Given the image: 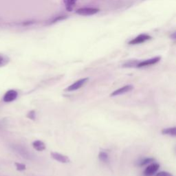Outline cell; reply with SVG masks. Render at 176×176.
<instances>
[{"mask_svg": "<svg viewBox=\"0 0 176 176\" xmlns=\"http://www.w3.org/2000/svg\"><path fill=\"white\" fill-rule=\"evenodd\" d=\"M100 11L99 8H92V7H85L81 8L76 11V13L81 16H91L96 14Z\"/></svg>", "mask_w": 176, "mask_h": 176, "instance_id": "cell-1", "label": "cell"}, {"mask_svg": "<svg viewBox=\"0 0 176 176\" xmlns=\"http://www.w3.org/2000/svg\"><path fill=\"white\" fill-rule=\"evenodd\" d=\"M151 39V37L147 34H140L136 37L133 39L129 42V45H138V44L143 43L145 42L149 41Z\"/></svg>", "mask_w": 176, "mask_h": 176, "instance_id": "cell-2", "label": "cell"}, {"mask_svg": "<svg viewBox=\"0 0 176 176\" xmlns=\"http://www.w3.org/2000/svg\"><path fill=\"white\" fill-rule=\"evenodd\" d=\"M89 78H83L81 79H79L77 81H76L75 83H74L73 84H72L70 85L65 89V91L67 92H72V91H75L77 90L81 87H82L88 81Z\"/></svg>", "mask_w": 176, "mask_h": 176, "instance_id": "cell-3", "label": "cell"}, {"mask_svg": "<svg viewBox=\"0 0 176 176\" xmlns=\"http://www.w3.org/2000/svg\"><path fill=\"white\" fill-rule=\"evenodd\" d=\"M13 150L16 151V152H17L19 155H21L24 158H26V159H31L32 158L31 153L24 147H21L20 145H13Z\"/></svg>", "mask_w": 176, "mask_h": 176, "instance_id": "cell-4", "label": "cell"}, {"mask_svg": "<svg viewBox=\"0 0 176 176\" xmlns=\"http://www.w3.org/2000/svg\"><path fill=\"white\" fill-rule=\"evenodd\" d=\"M160 59H161L160 57H154V58L147 59V60H145V61H139L138 64L137 65V67H146V66L154 65L155 63H157V62H159L160 61Z\"/></svg>", "mask_w": 176, "mask_h": 176, "instance_id": "cell-5", "label": "cell"}, {"mask_svg": "<svg viewBox=\"0 0 176 176\" xmlns=\"http://www.w3.org/2000/svg\"><path fill=\"white\" fill-rule=\"evenodd\" d=\"M51 157H52L54 160L59 162H61V163H69L70 162V159L69 158V157H67V155L57 153V152H52Z\"/></svg>", "mask_w": 176, "mask_h": 176, "instance_id": "cell-6", "label": "cell"}, {"mask_svg": "<svg viewBox=\"0 0 176 176\" xmlns=\"http://www.w3.org/2000/svg\"><path fill=\"white\" fill-rule=\"evenodd\" d=\"M17 96H18V93H17V91L14 90H8L6 92V94L4 96L3 100L6 103H11L17 99Z\"/></svg>", "mask_w": 176, "mask_h": 176, "instance_id": "cell-7", "label": "cell"}, {"mask_svg": "<svg viewBox=\"0 0 176 176\" xmlns=\"http://www.w3.org/2000/svg\"><path fill=\"white\" fill-rule=\"evenodd\" d=\"M133 89H134L133 85H125L122 87L119 88V89L114 91L113 92L111 93V96H118V95L124 94L125 93H127L130 92V91H131Z\"/></svg>", "mask_w": 176, "mask_h": 176, "instance_id": "cell-8", "label": "cell"}, {"mask_svg": "<svg viewBox=\"0 0 176 176\" xmlns=\"http://www.w3.org/2000/svg\"><path fill=\"white\" fill-rule=\"evenodd\" d=\"M160 165L157 163H153L149 165L144 171V175L145 176H152L159 169Z\"/></svg>", "mask_w": 176, "mask_h": 176, "instance_id": "cell-9", "label": "cell"}, {"mask_svg": "<svg viewBox=\"0 0 176 176\" xmlns=\"http://www.w3.org/2000/svg\"><path fill=\"white\" fill-rule=\"evenodd\" d=\"M32 146L34 148V149L38 151H44L45 149H46V144L41 140H35L34 142H33Z\"/></svg>", "mask_w": 176, "mask_h": 176, "instance_id": "cell-10", "label": "cell"}, {"mask_svg": "<svg viewBox=\"0 0 176 176\" xmlns=\"http://www.w3.org/2000/svg\"><path fill=\"white\" fill-rule=\"evenodd\" d=\"M63 2L65 4L66 10L69 12H71L73 10L77 0H63Z\"/></svg>", "mask_w": 176, "mask_h": 176, "instance_id": "cell-11", "label": "cell"}, {"mask_svg": "<svg viewBox=\"0 0 176 176\" xmlns=\"http://www.w3.org/2000/svg\"><path fill=\"white\" fill-rule=\"evenodd\" d=\"M162 134L164 135H169L175 137L176 136V127L165 128L162 130Z\"/></svg>", "mask_w": 176, "mask_h": 176, "instance_id": "cell-12", "label": "cell"}, {"mask_svg": "<svg viewBox=\"0 0 176 176\" xmlns=\"http://www.w3.org/2000/svg\"><path fill=\"white\" fill-rule=\"evenodd\" d=\"M139 61L138 60H129L124 63L122 67H137Z\"/></svg>", "mask_w": 176, "mask_h": 176, "instance_id": "cell-13", "label": "cell"}, {"mask_svg": "<svg viewBox=\"0 0 176 176\" xmlns=\"http://www.w3.org/2000/svg\"><path fill=\"white\" fill-rule=\"evenodd\" d=\"M99 158L100 159L101 161L103 162H105L107 163L109 162V156L107 155V153L104 151H101L99 154Z\"/></svg>", "mask_w": 176, "mask_h": 176, "instance_id": "cell-14", "label": "cell"}, {"mask_svg": "<svg viewBox=\"0 0 176 176\" xmlns=\"http://www.w3.org/2000/svg\"><path fill=\"white\" fill-rule=\"evenodd\" d=\"M155 161L154 158H151V157H149V158H145V159L143 160L142 161L140 162V166H144L148 164H150L151 162H153Z\"/></svg>", "mask_w": 176, "mask_h": 176, "instance_id": "cell-15", "label": "cell"}, {"mask_svg": "<svg viewBox=\"0 0 176 176\" xmlns=\"http://www.w3.org/2000/svg\"><path fill=\"white\" fill-rule=\"evenodd\" d=\"M8 62V59L4 55H0V67L6 65Z\"/></svg>", "mask_w": 176, "mask_h": 176, "instance_id": "cell-16", "label": "cell"}, {"mask_svg": "<svg viewBox=\"0 0 176 176\" xmlns=\"http://www.w3.org/2000/svg\"><path fill=\"white\" fill-rule=\"evenodd\" d=\"M15 166L17 167V169L19 170V171H23L25 170L26 168H25V165L21 163H18V162H16L15 163Z\"/></svg>", "mask_w": 176, "mask_h": 176, "instance_id": "cell-17", "label": "cell"}, {"mask_svg": "<svg viewBox=\"0 0 176 176\" xmlns=\"http://www.w3.org/2000/svg\"><path fill=\"white\" fill-rule=\"evenodd\" d=\"M155 176H173V175L169 173V172L160 171L159 173H157Z\"/></svg>", "mask_w": 176, "mask_h": 176, "instance_id": "cell-18", "label": "cell"}, {"mask_svg": "<svg viewBox=\"0 0 176 176\" xmlns=\"http://www.w3.org/2000/svg\"><path fill=\"white\" fill-rule=\"evenodd\" d=\"M27 116H28V118H29L30 119L34 120V119H35V118H36L35 111H30L29 113H28V114Z\"/></svg>", "mask_w": 176, "mask_h": 176, "instance_id": "cell-19", "label": "cell"}]
</instances>
